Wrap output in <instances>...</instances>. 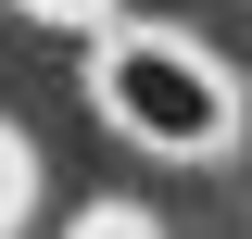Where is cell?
<instances>
[{
    "label": "cell",
    "instance_id": "obj_1",
    "mask_svg": "<svg viewBox=\"0 0 252 239\" xmlns=\"http://www.w3.org/2000/svg\"><path fill=\"white\" fill-rule=\"evenodd\" d=\"M89 101L139 151H177V164H202V151L240 139V76H215L189 38H152V26H126V38L89 51Z\"/></svg>",
    "mask_w": 252,
    "mask_h": 239
}]
</instances>
